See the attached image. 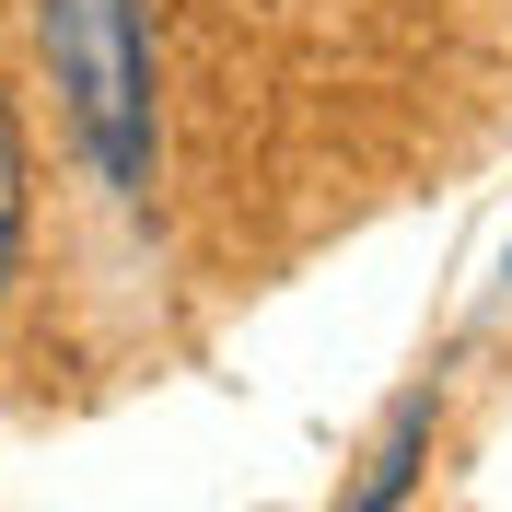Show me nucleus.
Masks as SVG:
<instances>
[{
    "instance_id": "f257e3e1",
    "label": "nucleus",
    "mask_w": 512,
    "mask_h": 512,
    "mask_svg": "<svg viewBox=\"0 0 512 512\" xmlns=\"http://www.w3.org/2000/svg\"><path fill=\"white\" fill-rule=\"evenodd\" d=\"M47 59L82 117V152L105 163V187H152V24L140 0H47Z\"/></svg>"
},
{
    "instance_id": "f03ea898",
    "label": "nucleus",
    "mask_w": 512,
    "mask_h": 512,
    "mask_svg": "<svg viewBox=\"0 0 512 512\" xmlns=\"http://www.w3.org/2000/svg\"><path fill=\"white\" fill-rule=\"evenodd\" d=\"M12 268H24V117L0 94V303H12Z\"/></svg>"
},
{
    "instance_id": "7ed1b4c3",
    "label": "nucleus",
    "mask_w": 512,
    "mask_h": 512,
    "mask_svg": "<svg viewBox=\"0 0 512 512\" xmlns=\"http://www.w3.org/2000/svg\"><path fill=\"white\" fill-rule=\"evenodd\" d=\"M419 431H431V396H408V408H396V431H384V454H373V478L350 489L361 512H384L396 489H408V466H419Z\"/></svg>"
}]
</instances>
